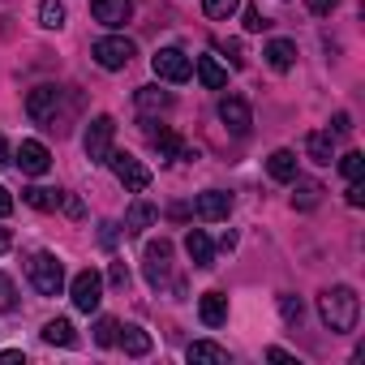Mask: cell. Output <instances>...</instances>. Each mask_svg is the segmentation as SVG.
Listing matches in <instances>:
<instances>
[{
  "mask_svg": "<svg viewBox=\"0 0 365 365\" xmlns=\"http://www.w3.org/2000/svg\"><path fill=\"white\" fill-rule=\"evenodd\" d=\"M69 297H73V305H78L82 314H95V309H99V301H103V275H99L95 267L78 271V275H73V284H69Z\"/></svg>",
  "mask_w": 365,
  "mask_h": 365,
  "instance_id": "cell-4",
  "label": "cell"
},
{
  "mask_svg": "<svg viewBox=\"0 0 365 365\" xmlns=\"http://www.w3.org/2000/svg\"><path fill=\"white\" fill-rule=\"evenodd\" d=\"M202 9H207V18H215V22H228V18L241 9V0H202Z\"/></svg>",
  "mask_w": 365,
  "mask_h": 365,
  "instance_id": "cell-29",
  "label": "cell"
},
{
  "mask_svg": "<svg viewBox=\"0 0 365 365\" xmlns=\"http://www.w3.org/2000/svg\"><path fill=\"white\" fill-rule=\"evenodd\" d=\"M108 168L116 172V180L129 190V194H142L146 185H150V168L146 163H138L133 155H125V150H108Z\"/></svg>",
  "mask_w": 365,
  "mask_h": 365,
  "instance_id": "cell-2",
  "label": "cell"
},
{
  "mask_svg": "<svg viewBox=\"0 0 365 365\" xmlns=\"http://www.w3.org/2000/svg\"><path fill=\"white\" fill-rule=\"evenodd\" d=\"M185 254H190V258H194V267H202V271H207V267H215V262H211V258H215L211 237H207V232H198V228H190V237H185Z\"/></svg>",
  "mask_w": 365,
  "mask_h": 365,
  "instance_id": "cell-17",
  "label": "cell"
},
{
  "mask_svg": "<svg viewBox=\"0 0 365 365\" xmlns=\"http://www.w3.org/2000/svg\"><path fill=\"white\" fill-rule=\"evenodd\" d=\"M31 284H35V292H43V297H61V288H65V267L56 262V254H35V258H31Z\"/></svg>",
  "mask_w": 365,
  "mask_h": 365,
  "instance_id": "cell-3",
  "label": "cell"
},
{
  "mask_svg": "<svg viewBox=\"0 0 365 365\" xmlns=\"http://www.w3.org/2000/svg\"><path fill=\"white\" fill-rule=\"evenodd\" d=\"M198 314H202L207 327H224V322H228V297H224V292H207V297L198 301Z\"/></svg>",
  "mask_w": 365,
  "mask_h": 365,
  "instance_id": "cell-18",
  "label": "cell"
},
{
  "mask_svg": "<svg viewBox=\"0 0 365 365\" xmlns=\"http://www.w3.org/2000/svg\"><path fill=\"white\" fill-rule=\"evenodd\" d=\"M318 314H322V322H327L331 331L348 335V331L356 327V318H361V301H356L352 288L335 284V288H327V292L318 297Z\"/></svg>",
  "mask_w": 365,
  "mask_h": 365,
  "instance_id": "cell-1",
  "label": "cell"
},
{
  "mask_svg": "<svg viewBox=\"0 0 365 365\" xmlns=\"http://www.w3.org/2000/svg\"><path fill=\"white\" fill-rule=\"evenodd\" d=\"M150 69H155V78H163V82H190V73H194L190 56L180 52V48H159V52L150 56Z\"/></svg>",
  "mask_w": 365,
  "mask_h": 365,
  "instance_id": "cell-5",
  "label": "cell"
},
{
  "mask_svg": "<svg viewBox=\"0 0 365 365\" xmlns=\"http://www.w3.org/2000/svg\"><path fill=\"white\" fill-rule=\"evenodd\" d=\"M116 331H120L116 318H99V322H95V344H99V348H112V344H116Z\"/></svg>",
  "mask_w": 365,
  "mask_h": 365,
  "instance_id": "cell-31",
  "label": "cell"
},
{
  "mask_svg": "<svg viewBox=\"0 0 365 365\" xmlns=\"http://www.w3.org/2000/svg\"><path fill=\"white\" fill-rule=\"evenodd\" d=\"M39 22L48 31H61L65 26V5H61V0H43V5H39Z\"/></svg>",
  "mask_w": 365,
  "mask_h": 365,
  "instance_id": "cell-28",
  "label": "cell"
},
{
  "mask_svg": "<svg viewBox=\"0 0 365 365\" xmlns=\"http://www.w3.org/2000/svg\"><path fill=\"white\" fill-rule=\"evenodd\" d=\"M56 108H61V86H35L31 95H26V112H31V120H39V125H56Z\"/></svg>",
  "mask_w": 365,
  "mask_h": 365,
  "instance_id": "cell-7",
  "label": "cell"
},
{
  "mask_svg": "<svg viewBox=\"0 0 365 365\" xmlns=\"http://www.w3.org/2000/svg\"><path fill=\"white\" fill-rule=\"evenodd\" d=\"M262 26H271L258 9H245V31H262Z\"/></svg>",
  "mask_w": 365,
  "mask_h": 365,
  "instance_id": "cell-38",
  "label": "cell"
},
{
  "mask_svg": "<svg viewBox=\"0 0 365 365\" xmlns=\"http://www.w3.org/2000/svg\"><path fill=\"white\" fill-rule=\"evenodd\" d=\"M220 120L237 133V138H245L250 133V125H254V116H250V103L245 99H237V95H228V99H220Z\"/></svg>",
  "mask_w": 365,
  "mask_h": 365,
  "instance_id": "cell-12",
  "label": "cell"
},
{
  "mask_svg": "<svg viewBox=\"0 0 365 365\" xmlns=\"http://www.w3.org/2000/svg\"><path fill=\"white\" fill-rule=\"evenodd\" d=\"M150 224H155V207L138 198V202L129 207V215H125V232H133V237H138V232H146Z\"/></svg>",
  "mask_w": 365,
  "mask_h": 365,
  "instance_id": "cell-23",
  "label": "cell"
},
{
  "mask_svg": "<svg viewBox=\"0 0 365 365\" xmlns=\"http://www.w3.org/2000/svg\"><path fill=\"white\" fill-rule=\"evenodd\" d=\"M279 314H284L288 322H301V314H305V305H301V297H292V292H284V297H279Z\"/></svg>",
  "mask_w": 365,
  "mask_h": 365,
  "instance_id": "cell-32",
  "label": "cell"
},
{
  "mask_svg": "<svg viewBox=\"0 0 365 365\" xmlns=\"http://www.w3.org/2000/svg\"><path fill=\"white\" fill-rule=\"evenodd\" d=\"M339 172H344L348 180H361V176H365V155H361V150H348V155L339 159Z\"/></svg>",
  "mask_w": 365,
  "mask_h": 365,
  "instance_id": "cell-30",
  "label": "cell"
},
{
  "mask_svg": "<svg viewBox=\"0 0 365 365\" xmlns=\"http://www.w3.org/2000/svg\"><path fill=\"white\" fill-rule=\"evenodd\" d=\"M146 138H150V146H155L163 159H198L185 142H180V138L172 133V129H146Z\"/></svg>",
  "mask_w": 365,
  "mask_h": 365,
  "instance_id": "cell-14",
  "label": "cell"
},
{
  "mask_svg": "<svg viewBox=\"0 0 365 365\" xmlns=\"http://www.w3.org/2000/svg\"><path fill=\"white\" fill-rule=\"evenodd\" d=\"M142 258H146L142 267H146V279H150V288H163V284H168V262H172V245H168V241L159 237V241H150V245H146V254H142Z\"/></svg>",
  "mask_w": 365,
  "mask_h": 365,
  "instance_id": "cell-9",
  "label": "cell"
},
{
  "mask_svg": "<svg viewBox=\"0 0 365 365\" xmlns=\"http://www.w3.org/2000/svg\"><path fill=\"white\" fill-rule=\"evenodd\" d=\"M91 14H95V22L116 31V26H125L133 18V0H91Z\"/></svg>",
  "mask_w": 365,
  "mask_h": 365,
  "instance_id": "cell-13",
  "label": "cell"
},
{
  "mask_svg": "<svg viewBox=\"0 0 365 365\" xmlns=\"http://www.w3.org/2000/svg\"><path fill=\"white\" fill-rule=\"evenodd\" d=\"M112 133H116V120H112V116H95V120L86 125V138H82V146H86V159H91V163H108Z\"/></svg>",
  "mask_w": 365,
  "mask_h": 365,
  "instance_id": "cell-6",
  "label": "cell"
},
{
  "mask_svg": "<svg viewBox=\"0 0 365 365\" xmlns=\"http://www.w3.org/2000/svg\"><path fill=\"white\" fill-rule=\"evenodd\" d=\"M133 99H138V108H142V112H168V108H172V95H168V91H159V86H138V95H133Z\"/></svg>",
  "mask_w": 365,
  "mask_h": 365,
  "instance_id": "cell-22",
  "label": "cell"
},
{
  "mask_svg": "<svg viewBox=\"0 0 365 365\" xmlns=\"http://www.w3.org/2000/svg\"><path fill=\"white\" fill-rule=\"evenodd\" d=\"M318 202H322V185H318V180L292 176V207H297V211H314Z\"/></svg>",
  "mask_w": 365,
  "mask_h": 365,
  "instance_id": "cell-15",
  "label": "cell"
},
{
  "mask_svg": "<svg viewBox=\"0 0 365 365\" xmlns=\"http://www.w3.org/2000/svg\"><path fill=\"white\" fill-rule=\"evenodd\" d=\"M43 339H48V344H61V348H73V344H78V331H73L69 318H52V322L43 327Z\"/></svg>",
  "mask_w": 365,
  "mask_h": 365,
  "instance_id": "cell-24",
  "label": "cell"
},
{
  "mask_svg": "<svg viewBox=\"0 0 365 365\" xmlns=\"http://www.w3.org/2000/svg\"><path fill=\"white\" fill-rule=\"evenodd\" d=\"M61 207H65V211H69L73 220H82V202H78L73 194H61Z\"/></svg>",
  "mask_w": 365,
  "mask_h": 365,
  "instance_id": "cell-39",
  "label": "cell"
},
{
  "mask_svg": "<svg viewBox=\"0 0 365 365\" xmlns=\"http://www.w3.org/2000/svg\"><path fill=\"white\" fill-rule=\"evenodd\" d=\"M365 202V185L361 180H348V207H361Z\"/></svg>",
  "mask_w": 365,
  "mask_h": 365,
  "instance_id": "cell-37",
  "label": "cell"
},
{
  "mask_svg": "<svg viewBox=\"0 0 365 365\" xmlns=\"http://www.w3.org/2000/svg\"><path fill=\"white\" fill-rule=\"evenodd\" d=\"M228 211H232V194H224V190H207V194H198V198H194V215H198V220H207V224L228 220Z\"/></svg>",
  "mask_w": 365,
  "mask_h": 365,
  "instance_id": "cell-10",
  "label": "cell"
},
{
  "mask_svg": "<svg viewBox=\"0 0 365 365\" xmlns=\"http://www.w3.org/2000/svg\"><path fill=\"white\" fill-rule=\"evenodd\" d=\"M267 356H271V361H284V365H297V356L284 352V348H267Z\"/></svg>",
  "mask_w": 365,
  "mask_h": 365,
  "instance_id": "cell-40",
  "label": "cell"
},
{
  "mask_svg": "<svg viewBox=\"0 0 365 365\" xmlns=\"http://www.w3.org/2000/svg\"><path fill=\"white\" fill-rule=\"evenodd\" d=\"M116 344H120L129 356H146V352H150V335H146L142 327H125V331H116Z\"/></svg>",
  "mask_w": 365,
  "mask_h": 365,
  "instance_id": "cell-21",
  "label": "cell"
},
{
  "mask_svg": "<svg viewBox=\"0 0 365 365\" xmlns=\"http://www.w3.org/2000/svg\"><path fill=\"white\" fill-rule=\"evenodd\" d=\"M9 211H14V198H9V190H5V185H0V220H5Z\"/></svg>",
  "mask_w": 365,
  "mask_h": 365,
  "instance_id": "cell-41",
  "label": "cell"
},
{
  "mask_svg": "<svg viewBox=\"0 0 365 365\" xmlns=\"http://www.w3.org/2000/svg\"><path fill=\"white\" fill-rule=\"evenodd\" d=\"M22 198H26V202H31L35 211H52V207L61 202V194H56V190H43V185H31V190H26Z\"/></svg>",
  "mask_w": 365,
  "mask_h": 365,
  "instance_id": "cell-26",
  "label": "cell"
},
{
  "mask_svg": "<svg viewBox=\"0 0 365 365\" xmlns=\"http://www.w3.org/2000/svg\"><path fill=\"white\" fill-rule=\"evenodd\" d=\"M267 65L279 69V73H288V69L297 65V43H288V39H271V43H267Z\"/></svg>",
  "mask_w": 365,
  "mask_h": 365,
  "instance_id": "cell-19",
  "label": "cell"
},
{
  "mask_svg": "<svg viewBox=\"0 0 365 365\" xmlns=\"http://www.w3.org/2000/svg\"><path fill=\"white\" fill-rule=\"evenodd\" d=\"M0 309H18V292H14V279L9 275H0Z\"/></svg>",
  "mask_w": 365,
  "mask_h": 365,
  "instance_id": "cell-33",
  "label": "cell"
},
{
  "mask_svg": "<svg viewBox=\"0 0 365 365\" xmlns=\"http://www.w3.org/2000/svg\"><path fill=\"white\" fill-rule=\"evenodd\" d=\"M9 245H14V237H9V232H5V228H0V254H5V250H9Z\"/></svg>",
  "mask_w": 365,
  "mask_h": 365,
  "instance_id": "cell-44",
  "label": "cell"
},
{
  "mask_svg": "<svg viewBox=\"0 0 365 365\" xmlns=\"http://www.w3.org/2000/svg\"><path fill=\"white\" fill-rule=\"evenodd\" d=\"M198 82H202L207 91H220V86H228V69H224L215 56H198Z\"/></svg>",
  "mask_w": 365,
  "mask_h": 365,
  "instance_id": "cell-20",
  "label": "cell"
},
{
  "mask_svg": "<svg viewBox=\"0 0 365 365\" xmlns=\"http://www.w3.org/2000/svg\"><path fill=\"white\" fill-rule=\"evenodd\" d=\"M224 52H232V65H245V56H241V43H237V39H228V43H224Z\"/></svg>",
  "mask_w": 365,
  "mask_h": 365,
  "instance_id": "cell-42",
  "label": "cell"
},
{
  "mask_svg": "<svg viewBox=\"0 0 365 365\" xmlns=\"http://www.w3.org/2000/svg\"><path fill=\"white\" fill-rule=\"evenodd\" d=\"M267 172H271L275 180H292V176H297V155H292V150H275V155L267 159Z\"/></svg>",
  "mask_w": 365,
  "mask_h": 365,
  "instance_id": "cell-25",
  "label": "cell"
},
{
  "mask_svg": "<svg viewBox=\"0 0 365 365\" xmlns=\"http://www.w3.org/2000/svg\"><path fill=\"white\" fill-rule=\"evenodd\" d=\"M331 125H335V129H331L335 138H348V133H352V116H348V112H335V120H331Z\"/></svg>",
  "mask_w": 365,
  "mask_h": 365,
  "instance_id": "cell-35",
  "label": "cell"
},
{
  "mask_svg": "<svg viewBox=\"0 0 365 365\" xmlns=\"http://www.w3.org/2000/svg\"><path fill=\"white\" fill-rule=\"evenodd\" d=\"M14 163H18L26 176H43V172L52 168V155H48V146H43V142H31V138H26V142L18 146Z\"/></svg>",
  "mask_w": 365,
  "mask_h": 365,
  "instance_id": "cell-11",
  "label": "cell"
},
{
  "mask_svg": "<svg viewBox=\"0 0 365 365\" xmlns=\"http://www.w3.org/2000/svg\"><path fill=\"white\" fill-rule=\"evenodd\" d=\"M305 9H309L314 18H327V14H335V9H339V0H305Z\"/></svg>",
  "mask_w": 365,
  "mask_h": 365,
  "instance_id": "cell-34",
  "label": "cell"
},
{
  "mask_svg": "<svg viewBox=\"0 0 365 365\" xmlns=\"http://www.w3.org/2000/svg\"><path fill=\"white\" fill-rule=\"evenodd\" d=\"M108 279H112L116 288H129V267H125V262H112V271H108Z\"/></svg>",
  "mask_w": 365,
  "mask_h": 365,
  "instance_id": "cell-36",
  "label": "cell"
},
{
  "mask_svg": "<svg viewBox=\"0 0 365 365\" xmlns=\"http://www.w3.org/2000/svg\"><path fill=\"white\" fill-rule=\"evenodd\" d=\"M305 150H309L314 163H331V159H335V133H331V129H314V133L305 138Z\"/></svg>",
  "mask_w": 365,
  "mask_h": 365,
  "instance_id": "cell-16",
  "label": "cell"
},
{
  "mask_svg": "<svg viewBox=\"0 0 365 365\" xmlns=\"http://www.w3.org/2000/svg\"><path fill=\"white\" fill-rule=\"evenodd\" d=\"M9 163V146H5V138H0V168Z\"/></svg>",
  "mask_w": 365,
  "mask_h": 365,
  "instance_id": "cell-45",
  "label": "cell"
},
{
  "mask_svg": "<svg viewBox=\"0 0 365 365\" xmlns=\"http://www.w3.org/2000/svg\"><path fill=\"white\" fill-rule=\"evenodd\" d=\"M99 241H103V245H112V241H116V228H112V224H103V232H99Z\"/></svg>",
  "mask_w": 365,
  "mask_h": 365,
  "instance_id": "cell-43",
  "label": "cell"
},
{
  "mask_svg": "<svg viewBox=\"0 0 365 365\" xmlns=\"http://www.w3.org/2000/svg\"><path fill=\"white\" fill-rule=\"evenodd\" d=\"M133 56H138V48H133L129 39H120V35H108V39L95 43V61H99L103 69H125Z\"/></svg>",
  "mask_w": 365,
  "mask_h": 365,
  "instance_id": "cell-8",
  "label": "cell"
},
{
  "mask_svg": "<svg viewBox=\"0 0 365 365\" xmlns=\"http://www.w3.org/2000/svg\"><path fill=\"white\" fill-rule=\"evenodd\" d=\"M190 361H228V352L220 348V344H211V339H198V344H190Z\"/></svg>",
  "mask_w": 365,
  "mask_h": 365,
  "instance_id": "cell-27",
  "label": "cell"
}]
</instances>
